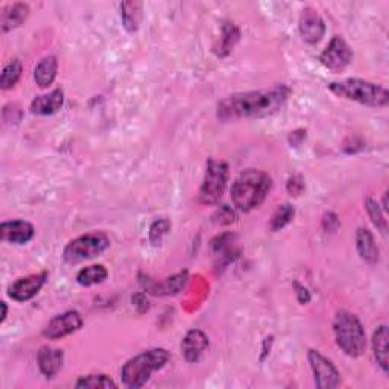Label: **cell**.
I'll list each match as a JSON object with an SVG mask.
<instances>
[{"instance_id":"6da1fadb","label":"cell","mask_w":389,"mask_h":389,"mask_svg":"<svg viewBox=\"0 0 389 389\" xmlns=\"http://www.w3.org/2000/svg\"><path fill=\"white\" fill-rule=\"evenodd\" d=\"M289 96L290 88L286 84L265 90L234 93L217 102L216 116L221 122L267 117L285 107Z\"/></svg>"},{"instance_id":"7a4b0ae2","label":"cell","mask_w":389,"mask_h":389,"mask_svg":"<svg viewBox=\"0 0 389 389\" xmlns=\"http://www.w3.org/2000/svg\"><path fill=\"white\" fill-rule=\"evenodd\" d=\"M272 180L263 170L247 169L231 185V201L243 213L260 207L271 192Z\"/></svg>"},{"instance_id":"3957f363","label":"cell","mask_w":389,"mask_h":389,"mask_svg":"<svg viewBox=\"0 0 389 389\" xmlns=\"http://www.w3.org/2000/svg\"><path fill=\"white\" fill-rule=\"evenodd\" d=\"M169 359L170 354L165 348H152V350L137 354L122 367V382L131 389L142 388L149 382L154 372L165 368Z\"/></svg>"},{"instance_id":"277c9868","label":"cell","mask_w":389,"mask_h":389,"mask_svg":"<svg viewBox=\"0 0 389 389\" xmlns=\"http://www.w3.org/2000/svg\"><path fill=\"white\" fill-rule=\"evenodd\" d=\"M327 88L339 97L367 105V107L383 108L389 102V93L386 88L380 84L370 83V81L350 78L338 81V83H330Z\"/></svg>"},{"instance_id":"5b68a950","label":"cell","mask_w":389,"mask_h":389,"mask_svg":"<svg viewBox=\"0 0 389 389\" xmlns=\"http://www.w3.org/2000/svg\"><path fill=\"white\" fill-rule=\"evenodd\" d=\"M338 347L350 358H359L367 348V336L361 320L348 311H338L333 320Z\"/></svg>"},{"instance_id":"8992f818","label":"cell","mask_w":389,"mask_h":389,"mask_svg":"<svg viewBox=\"0 0 389 389\" xmlns=\"http://www.w3.org/2000/svg\"><path fill=\"white\" fill-rule=\"evenodd\" d=\"M110 238L102 231L87 233L76 239L70 240L63 251L64 262L69 265H76L84 260H90L108 249Z\"/></svg>"},{"instance_id":"52a82bcc","label":"cell","mask_w":389,"mask_h":389,"mask_svg":"<svg viewBox=\"0 0 389 389\" xmlns=\"http://www.w3.org/2000/svg\"><path fill=\"white\" fill-rule=\"evenodd\" d=\"M226 181H229V166L224 161L210 158L199 189L202 204H216L226 189Z\"/></svg>"},{"instance_id":"ba28073f","label":"cell","mask_w":389,"mask_h":389,"mask_svg":"<svg viewBox=\"0 0 389 389\" xmlns=\"http://www.w3.org/2000/svg\"><path fill=\"white\" fill-rule=\"evenodd\" d=\"M351 47L342 37L335 35L330 40L329 46L320 55V61L326 69L331 72H342L353 63Z\"/></svg>"},{"instance_id":"9c48e42d","label":"cell","mask_w":389,"mask_h":389,"mask_svg":"<svg viewBox=\"0 0 389 389\" xmlns=\"http://www.w3.org/2000/svg\"><path fill=\"white\" fill-rule=\"evenodd\" d=\"M311 368L313 371L315 385L320 389H333L340 383V374L333 362L329 361L326 356L318 350H309L307 353Z\"/></svg>"},{"instance_id":"30bf717a","label":"cell","mask_w":389,"mask_h":389,"mask_svg":"<svg viewBox=\"0 0 389 389\" xmlns=\"http://www.w3.org/2000/svg\"><path fill=\"white\" fill-rule=\"evenodd\" d=\"M83 316L76 311H67L61 315H56L47 322L43 330V335L47 339H61L72 333H75L83 327Z\"/></svg>"},{"instance_id":"8fae6325","label":"cell","mask_w":389,"mask_h":389,"mask_svg":"<svg viewBox=\"0 0 389 389\" xmlns=\"http://www.w3.org/2000/svg\"><path fill=\"white\" fill-rule=\"evenodd\" d=\"M46 280H47V272L32 274L28 275V277H22L11 283L10 288H8V295L17 303L29 301V299L34 298L38 292L42 290Z\"/></svg>"},{"instance_id":"7c38bea8","label":"cell","mask_w":389,"mask_h":389,"mask_svg":"<svg viewBox=\"0 0 389 389\" xmlns=\"http://www.w3.org/2000/svg\"><path fill=\"white\" fill-rule=\"evenodd\" d=\"M299 34H301L304 42L309 44L320 43L324 34H326V23L313 8L303 10L301 17H299Z\"/></svg>"},{"instance_id":"4fadbf2b","label":"cell","mask_w":389,"mask_h":389,"mask_svg":"<svg viewBox=\"0 0 389 389\" xmlns=\"http://www.w3.org/2000/svg\"><path fill=\"white\" fill-rule=\"evenodd\" d=\"M34 225L28 221H22V219L6 221L0 225V238L5 242L14 243V245H24L34 238Z\"/></svg>"},{"instance_id":"5bb4252c","label":"cell","mask_w":389,"mask_h":389,"mask_svg":"<svg viewBox=\"0 0 389 389\" xmlns=\"http://www.w3.org/2000/svg\"><path fill=\"white\" fill-rule=\"evenodd\" d=\"M207 348H208V336L204 333V331L198 329L189 330L181 342V351L184 359L190 363L199 362V359L202 358V354L206 353Z\"/></svg>"},{"instance_id":"9a60e30c","label":"cell","mask_w":389,"mask_h":389,"mask_svg":"<svg viewBox=\"0 0 389 389\" xmlns=\"http://www.w3.org/2000/svg\"><path fill=\"white\" fill-rule=\"evenodd\" d=\"M37 362L42 374L47 379H53L63 367L64 353L63 350H58V348L44 345L37 353Z\"/></svg>"},{"instance_id":"2e32d148","label":"cell","mask_w":389,"mask_h":389,"mask_svg":"<svg viewBox=\"0 0 389 389\" xmlns=\"http://www.w3.org/2000/svg\"><path fill=\"white\" fill-rule=\"evenodd\" d=\"M64 104V92L61 88H55L51 93L37 96L31 102V113L37 116H51L60 111Z\"/></svg>"},{"instance_id":"e0dca14e","label":"cell","mask_w":389,"mask_h":389,"mask_svg":"<svg viewBox=\"0 0 389 389\" xmlns=\"http://www.w3.org/2000/svg\"><path fill=\"white\" fill-rule=\"evenodd\" d=\"M356 248L363 262L370 265H376L380 260V251L377 243L374 240V236L368 229H361L356 233Z\"/></svg>"},{"instance_id":"ac0fdd59","label":"cell","mask_w":389,"mask_h":389,"mask_svg":"<svg viewBox=\"0 0 389 389\" xmlns=\"http://www.w3.org/2000/svg\"><path fill=\"white\" fill-rule=\"evenodd\" d=\"M240 38V31L234 23H224L222 24V32L219 37L217 43L213 46V52L219 58H225L229 55L233 47L236 46Z\"/></svg>"},{"instance_id":"d6986e66","label":"cell","mask_w":389,"mask_h":389,"mask_svg":"<svg viewBox=\"0 0 389 389\" xmlns=\"http://www.w3.org/2000/svg\"><path fill=\"white\" fill-rule=\"evenodd\" d=\"M56 73H58V60H56L53 55L44 56V58L37 64L34 70L35 84L42 88H47L49 85L53 84Z\"/></svg>"},{"instance_id":"ffe728a7","label":"cell","mask_w":389,"mask_h":389,"mask_svg":"<svg viewBox=\"0 0 389 389\" xmlns=\"http://www.w3.org/2000/svg\"><path fill=\"white\" fill-rule=\"evenodd\" d=\"M29 15V6L26 3L8 5L2 10V31L8 32L22 26Z\"/></svg>"},{"instance_id":"44dd1931","label":"cell","mask_w":389,"mask_h":389,"mask_svg":"<svg viewBox=\"0 0 389 389\" xmlns=\"http://www.w3.org/2000/svg\"><path fill=\"white\" fill-rule=\"evenodd\" d=\"M388 327L379 326L372 335V351H374L376 362L383 372H388Z\"/></svg>"},{"instance_id":"7402d4cb","label":"cell","mask_w":389,"mask_h":389,"mask_svg":"<svg viewBox=\"0 0 389 389\" xmlns=\"http://www.w3.org/2000/svg\"><path fill=\"white\" fill-rule=\"evenodd\" d=\"M142 8L140 2H124L120 5V17L124 28L128 32H135L139 29V24L142 20Z\"/></svg>"},{"instance_id":"603a6c76","label":"cell","mask_w":389,"mask_h":389,"mask_svg":"<svg viewBox=\"0 0 389 389\" xmlns=\"http://www.w3.org/2000/svg\"><path fill=\"white\" fill-rule=\"evenodd\" d=\"M108 277V271L107 267L104 265H92V266H87L83 267L76 275V281L78 285L81 286H94V285H99V283L105 281Z\"/></svg>"},{"instance_id":"cb8c5ba5","label":"cell","mask_w":389,"mask_h":389,"mask_svg":"<svg viewBox=\"0 0 389 389\" xmlns=\"http://www.w3.org/2000/svg\"><path fill=\"white\" fill-rule=\"evenodd\" d=\"M295 216V208L294 206H290V204H281L277 207V210H275L272 217H271V222H270V230L274 231V233H277V231H281L285 226H288L290 222H292V219H294Z\"/></svg>"},{"instance_id":"d4e9b609","label":"cell","mask_w":389,"mask_h":389,"mask_svg":"<svg viewBox=\"0 0 389 389\" xmlns=\"http://www.w3.org/2000/svg\"><path fill=\"white\" fill-rule=\"evenodd\" d=\"M22 70L23 67L19 60H13L11 63L6 64L2 72V78H0V87H2V90H10V88H13L19 83Z\"/></svg>"},{"instance_id":"484cf974","label":"cell","mask_w":389,"mask_h":389,"mask_svg":"<svg viewBox=\"0 0 389 389\" xmlns=\"http://www.w3.org/2000/svg\"><path fill=\"white\" fill-rule=\"evenodd\" d=\"M75 386L90 388V389H108V388H117V383L111 377L105 374H90V376L79 377Z\"/></svg>"},{"instance_id":"4316f807","label":"cell","mask_w":389,"mask_h":389,"mask_svg":"<svg viewBox=\"0 0 389 389\" xmlns=\"http://www.w3.org/2000/svg\"><path fill=\"white\" fill-rule=\"evenodd\" d=\"M365 208H367L371 222L374 224L376 229L382 234H386L388 222H386L383 212L380 210V206L377 204V201H374L372 198H367V201H365Z\"/></svg>"},{"instance_id":"83f0119b","label":"cell","mask_w":389,"mask_h":389,"mask_svg":"<svg viewBox=\"0 0 389 389\" xmlns=\"http://www.w3.org/2000/svg\"><path fill=\"white\" fill-rule=\"evenodd\" d=\"M170 230V222L167 219H158V221L154 222L149 229V240L154 247L161 245V240H163L165 234Z\"/></svg>"},{"instance_id":"f1b7e54d","label":"cell","mask_w":389,"mask_h":389,"mask_svg":"<svg viewBox=\"0 0 389 389\" xmlns=\"http://www.w3.org/2000/svg\"><path fill=\"white\" fill-rule=\"evenodd\" d=\"M185 283H188V272H180L174 275V277L167 279L163 285H161V292L163 294L169 295V294H178L181 289H184Z\"/></svg>"},{"instance_id":"f546056e","label":"cell","mask_w":389,"mask_h":389,"mask_svg":"<svg viewBox=\"0 0 389 389\" xmlns=\"http://www.w3.org/2000/svg\"><path fill=\"white\" fill-rule=\"evenodd\" d=\"M286 189H288V193L292 194V197H299V194H301L304 192V189H306L304 178L301 175L290 176L289 180H288Z\"/></svg>"},{"instance_id":"4dcf8cb0","label":"cell","mask_w":389,"mask_h":389,"mask_svg":"<svg viewBox=\"0 0 389 389\" xmlns=\"http://www.w3.org/2000/svg\"><path fill=\"white\" fill-rule=\"evenodd\" d=\"M322 226H324V230H326L327 233H333L338 230V226H339V219L335 213H326V216H324L322 219Z\"/></svg>"},{"instance_id":"1f68e13d","label":"cell","mask_w":389,"mask_h":389,"mask_svg":"<svg viewBox=\"0 0 389 389\" xmlns=\"http://www.w3.org/2000/svg\"><path fill=\"white\" fill-rule=\"evenodd\" d=\"M217 216H219V219L216 222H219V224H231L236 221V215H234L233 210H230L229 207H222L221 210H219Z\"/></svg>"},{"instance_id":"d6a6232c","label":"cell","mask_w":389,"mask_h":389,"mask_svg":"<svg viewBox=\"0 0 389 389\" xmlns=\"http://www.w3.org/2000/svg\"><path fill=\"white\" fill-rule=\"evenodd\" d=\"M306 139V129H297V131H294V133H290V135H289V143L292 144V146H299L301 144V142Z\"/></svg>"},{"instance_id":"836d02e7","label":"cell","mask_w":389,"mask_h":389,"mask_svg":"<svg viewBox=\"0 0 389 389\" xmlns=\"http://www.w3.org/2000/svg\"><path fill=\"white\" fill-rule=\"evenodd\" d=\"M297 288V295H298V301L301 303V304H307L311 301V294H309V290H307L304 286H299V285H295Z\"/></svg>"},{"instance_id":"e575fe53","label":"cell","mask_w":389,"mask_h":389,"mask_svg":"<svg viewBox=\"0 0 389 389\" xmlns=\"http://www.w3.org/2000/svg\"><path fill=\"white\" fill-rule=\"evenodd\" d=\"M6 315H8V307H6V303L3 301L2 303V318H0V322H5V320H6Z\"/></svg>"}]
</instances>
